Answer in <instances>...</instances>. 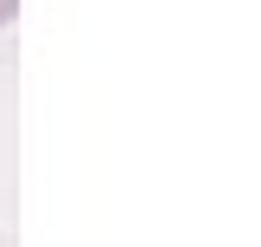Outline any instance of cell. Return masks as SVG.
Returning <instances> with one entry per match:
<instances>
[{
  "label": "cell",
  "instance_id": "1",
  "mask_svg": "<svg viewBox=\"0 0 261 247\" xmlns=\"http://www.w3.org/2000/svg\"><path fill=\"white\" fill-rule=\"evenodd\" d=\"M13 13H20V0H0V26H13Z\"/></svg>",
  "mask_w": 261,
  "mask_h": 247
}]
</instances>
